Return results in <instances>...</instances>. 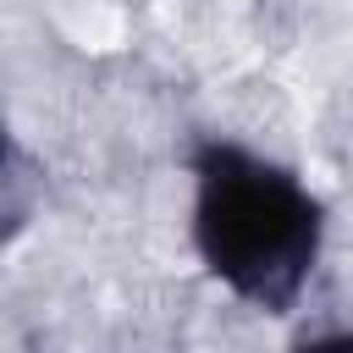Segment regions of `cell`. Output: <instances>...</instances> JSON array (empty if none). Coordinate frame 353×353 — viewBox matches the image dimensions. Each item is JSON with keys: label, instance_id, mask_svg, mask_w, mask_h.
<instances>
[{"label": "cell", "instance_id": "1", "mask_svg": "<svg viewBox=\"0 0 353 353\" xmlns=\"http://www.w3.org/2000/svg\"><path fill=\"white\" fill-rule=\"evenodd\" d=\"M188 176L199 265L237 303L292 314L325 248V204L309 182L237 138H199L188 149Z\"/></svg>", "mask_w": 353, "mask_h": 353}]
</instances>
